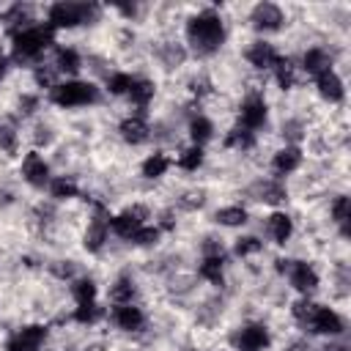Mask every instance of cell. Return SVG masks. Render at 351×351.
<instances>
[{"instance_id": "cell-4", "label": "cell", "mask_w": 351, "mask_h": 351, "mask_svg": "<svg viewBox=\"0 0 351 351\" xmlns=\"http://www.w3.org/2000/svg\"><path fill=\"white\" fill-rule=\"evenodd\" d=\"M47 99L60 107V110H80V107H90V104H99L101 99V90L96 82L90 80H58V85H52L47 90Z\"/></svg>"}, {"instance_id": "cell-17", "label": "cell", "mask_w": 351, "mask_h": 351, "mask_svg": "<svg viewBox=\"0 0 351 351\" xmlns=\"http://www.w3.org/2000/svg\"><path fill=\"white\" fill-rule=\"evenodd\" d=\"M263 228H266V239L271 244H277V247L291 244V239L296 233V222H293V217L285 208H271L266 222H263Z\"/></svg>"}, {"instance_id": "cell-19", "label": "cell", "mask_w": 351, "mask_h": 351, "mask_svg": "<svg viewBox=\"0 0 351 351\" xmlns=\"http://www.w3.org/2000/svg\"><path fill=\"white\" fill-rule=\"evenodd\" d=\"M296 66H299L302 74H307V77H318V74L335 69V55H332L329 47H324V44H313V47H307V49L302 52V58H299Z\"/></svg>"}, {"instance_id": "cell-39", "label": "cell", "mask_w": 351, "mask_h": 351, "mask_svg": "<svg viewBox=\"0 0 351 351\" xmlns=\"http://www.w3.org/2000/svg\"><path fill=\"white\" fill-rule=\"evenodd\" d=\"M280 132H282L285 145H302V140L307 137V123L302 118H285Z\"/></svg>"}, {"instance_id": "cell-20", "label": "cell", "mask_w": 351, "mask_h": 351, "mask_svg": "<svg viewBox=\"0 0 351 351\" xmlns=\"http://www.w3.org/2000/svg\"><path fill=\"white\" fill-rule=\"evenodd\" d=\"M315 93L326 101V104H343L346 101V80L337 74V69H329L318 77H313Z\"/></svg>"}, {"instance_id": "cell-31", "label": "cell", "mask_w": 351, "mask_h": 351, "mask_svg": "<svg viewBox=\"0 0 351 351\" xmlns=\"http://www.w3.org/2000/svg\"><path fill=\"white\" fill-rule=\"evenodd\" d=\"M186 55H189V52H186V47H184L181 41H162L159 49H156L159 63L167 66V69H178V66H184Z\"/></svg>"}, {"instance_id": "cell-9", "label": "cell", "mask_w": 351, "mask_h": 351, "mask_svg": "<svg viewBox=\"0 0 351 351\" xmlns=\"http://www.w3.org/2000/svg\"><path fill=\"white\" fill-rule=\"evenodd\" d=\"M285 8L277 3H258L250 11V27L263 38L269 33H280L285 27Z\"/></svg>"}, {"instance_id": "cell-38", "label": "cell", "mask_w": 351, "mask_h": 351, "mask_svg": "<svg viewBox=\"0 0 351 351\" xmlns=\"http://www.w3.org/2000/svg\"><path fill=\"white\" fill-rule=\"evenodd\" d=\"M132 82H134V74H129V71H110L104 77V90L110 96H126L132 90Z\"/></svg>"}, {"instance_id": "cell-23", "label": "cell", "mask_w": 351, "mask_h": 351, "mask_svg": "<svg viewBox=\"0 0 351 351\" xmlns=\"http://www.w3.org/2000/svg\"><path fill=\"white\" fill-rule=\"evenodd\" d=\"M82 66H85V60H82L80 49H74V47H58V49H55L52 69L58 71V77L66 74V80H74V77L80 74Z\"/></svg>"}, {"instance_id": "cell-43", "label": "cell", "mask_w": 351, "mask_h": 351, "mask_svg": "<svg viewBox=\"0 0 351 351\" xmlns=\"http://www.w3.org/2000/svg\"><path fill=\"white\" fill-rule=\"evenodd\" d=\"M52 140H55L52 129H49V126H44V123H38V126H36V134H33V143H36L38 148H41V145L47 148V145H52ZM38 148H36V151H38Z\"/></svg>"}, {"instance_id": "cell-7", "label": "cell", "mask_w": 351, "mask_h": 351, "mask_svg": "<svg viewBox=\"0 0 351 351\" xmlns=\"http://www.w3.org/2000/svg\"><path fill=\"white\" fill-rule=\"evenodd\" d=\"M239 126L241 129H247V132H252V134H258L266 123H269V101L263 99V93H258V90H252V93H247L244 99H241V104H239Z\"/></svg>"}, {"instance_id": "cell-34", "label": "cell", "mask_w": 351, "mask_h": 351, "mask_svg": "<svg viewBox=\"0 0 351 351\" xmlns=\"http://www.w3.org/2000/svg\"><path fill=\"white\" fill-rule=\"evenodd\" d=\"M329 222L340 230V236H348V195L340 192L329 200Z\"/></svg>"}, {"instance_id": "cell-5", "label": "cell", "mask_w": 351, "mask_h": 351, "mask_svg": "<svg viewBox=\"0 0 351 351\" xmlns=\"http://www.w3.org/2000/svg\"><path fill=\"white\" fill-rule=\"evenodd\" d=\"M101 8L93 3H52L47 8V25L58 30H71L80 25H93L99 19Z\"/></svg>"}, {"instance_id": "cell-45", "label": "cell", "mask_w": 351, "mask_h": 351, "mask_svg": "<svg viewBox=\"0 0 351 351\" xmlns=\"http://www.w3.org/2000/svg\"><path fill=\"white\" fill-rule=\"evenodd\" d=\"M288 351H302V348H288Z\"/></svg>"}, {"instance_id": "cell-8", "label": "cell", "mask_w": 351, "mask_h": 351, "mask_svg": "<svg viewBox=\"0 0 351 351\" xmlns=\"http://www.w3.org/2000/svg\"><path fill=\"white\" fill-rule=\"evenodd\" d=\"M282 277L288 280V285L299 296H313L318 291V285H321V274H318L315 263L302 261V258H291V263H288V269H285Z\"/></svg>"}, {"instance_id": "cell-29", "label": "cell", "mask_w": 351, "mask_h": 351, "mask_svg": "<svg viewBox=\"0 0 351 351\" xmlns=\"http://www.w3.org/2000/svg\"><path fill=\"white\" fill-rule=\"evenodd\" d=\"M69 293H71L74 304L96 302V296H99V285H96V280H93V277H85V274H80V277H74V280L69 282Z\"/></svg>"}, {"instance_id": "cell-27", "label": "cell", "mask_w": 351, "mask_h": 351, "mask_svg": "<svg viewBox=\"0 0 351 351\" xmlns=\"http://www.w3.org/2000/svg\"><path fill=\"white\" fill-rule=\"evenodd\" d=\"M250 222V211L241 203H228L214 211V225L219 228H244Z\"/></svg>"}, {"instance_id": "cell-44", "label": "cell", "mask_w": 351, "mask_h": 351, "mask_svg": "<svg viewBox=\"0 0 351 351\" xmlns=\"http://www.w3.org/2000/svg\"><path fill=\"white\" fill-rule=\"evenodd\" d=\"M8 69H11V58H5V55H0V82L5 80V74H8Z\"/></svg>"}, {"instance_id": "cell-13", "label": "cell", "mask_w": 351, "mask_h": 351, "mask_svg": "<svg viewBox=\"0 0 351 351\" xmlns=\"http://www.w3.org/2000/svg\"><path fill=\"white\" fill-rule=\"evenodd\" d=\"M110 321L118 332H126V335H137L148 326V315L145 310L137 304V302H126V304H112L110 310Z\"/></svg>"}, {"instance_id": "cell-36", "label": "cell", "mask_w": 351, "mask_h": 351, "mask_svg": "<svg viewBox=\"0 0 351 351\" xmlns=\"http://www.w3.org/2000/svg\"><path fill=\"white\" fill-rule=\"evenodd\" d=\"M19 140H22V134H19L16 121L14 118H0V151L14 156L19 151Z\"/></svg>"}, {"instance_id": "cell-10", "label": "cell", "mask_w": 351, "mask_h": 351, "mask_svg": "<svg viewBox=\"0 0 351 351\" xmlns=\"http://www.w3.org/2000/svg\"><path fill=\"white\" fill-rule=\"evenodd\" d=\"M110 241V214L104 206H96L93 214L88 217V225L82 230V247L93 255H99Z\"/></svg>"}, {"instance_id": "cell-16", "label": "cell", "mask_w": 351, "mask_h": 351, "mask_svg": "<svg viewBox=\"0 0 351 351\" xmlns=\"http://www.w3.org/2000/svg\"><path fill=\"white\" fill-rule=\"evenodd\" d=\"M302 165H304V151H302V145H280V148L271 154V162H269L271 176L280 178V181H285V178L293 176V173H299Z\"/></svg>"}, {"instance_id": "cell-15", "label": "cell", "mask_w": 351, "mask_h": 351, "mask_svg": "<svg viewBox=\"0 0 351 351\" xmlns=\"http://www.w3.org/2000/svg\"><path fill=\"white\" fill-rule=\"evenodd\" d=\"M244 60L255 69V71H274V66L282 60V52L266 41V38H255L244 47Z\"/></svg>"}, {"instance_id": "cell-25", "label": "cell", "mask_w": 351, "mask_h": 351, "mask_svg": "<svg viewBox=\"0 0 351 351\" xmlns=\"http://www.w3.org/2000/svg\"><path fill=\"white\" fill-rule=\"evenodd\" d=\"M154 96H156V82L148 80V77H134L132 90L126 93L129 104H132L134 112H140V115H145V107L154 101Z\"/></svg>"}, {"instance_id": "cell-30", "label": "cell", "mask_w": 351, "mask_h": 351, "mask_svg": "<svg viewBox=\"0 0 351 351\" xmlns=\"http://www.w3.org/2000/svg\"><path fill=\"white\" fill-rule=\"evenodd\" d=\"M107 315V310L99 302H85V304H74V310L69 313V321L80 324V326H93Z\"/></svg>"}, {"instance_id": "cell-22", "label": "cell", "mask_w": 351, "mask_h": 351, "mask_svg": "<svg viewBox=\"0 0 351 351\" xmlns=\"http://www.w3.org/2000/svg\"><path fill=\"white\" fill-rule=\"evenodd\" d=\"M228 261V252H219V255H200V263H197V277L206 280L208 285H222L225 282V263Z\"/></svg>"}, {"instance_id": "cell-1", "label": "cell", "mask_w": 351, "mask_h": 351, "mask_svg": "<svg viewBox=\"0 0 351 351\" xmlns=\"http://www.w3.org/2000/svg\"><path fill=\"white\" fill-rule=\"evenodd\" d=\"M291 318L310 337L329 340V337H343L346 335V318H343V313L337 307H332V304L315 302L313 296H299L291 304Z\"/></svg>"}, {"instance_id": "cell-21", "label": "cell", "mask_w": 351, "mask_h": 351, "mask_svg": "<svg viewBox=\"0 0 351 351\" xmlns=\"http://www.w3.org/2000/svg\"><path fill=\"white\" fill-rule=\"evenodd\" d=\"M151 123H148V118L145 115H140V112H129L121 123H118V137L126 143V145H143V143H148L151 140Z\"/></svg>"}, {"instance_id": "cell-3", "label": "cell", "mask_w": 351, "mask_h": 351, "mask_svg": "<svg viewBox=\"0 0 351 351\" xmlns=\"http://www.w3.org/2000/svg\"><path fill=\"white\" fill-rule=\"evenodd\" d=\"M55 44V30L47 22H36L11 36V60L38 66L41 55Z\"/></svg>"}, {"instance_id": "cell-26", "label": "cell", "mask_w": 351, "mask_h": 351, "mask_svg": "<svg viewBox=\"0 0 351 351\" xmlns=\"http://www.w3.org/2000/svg\"><path fill=\"white\" fill-rule=\"evenodd\" d=\"M173 167V156H167L165 151H154L140 162V176L145 181H159L167 176V170Z\"/></svg>"}, {"instance_id": "cell-14", "label": "cell", "mask_w": 351, "mask_h": 351, "mask_svg": "<svg viewBox=\"0 0 351 351\" xmlns=\"http://www.w3.org/2000/svg\"><path fill=\"white\" fill-rule=\"evenodd\" d=\"M47 337H49V329L44 324H27V326H19L3 343V351H41Z\"/></svg>"}, {"instance_id": "cell-6", "label": "cell", "mask_w": 351, "mask_h": 351, "mask_svg": "<svg viewBox=\"0 0 351 351\" xmlns=\"http://www.w3.org/2000/svg\"><path fill=\"white\" fill-rule=\"evenodd\" d=\"M271 346V329L263 321H247L230 332L233 351H266Z\"/></svg>"}, {"instance_id": "cell-2", "label": "cell", "mask_w": 351, "mask_h": 351, "mask_svg": "<svg viewBox=\"0 0 351 351\" xmlns=\"http://www.w3.org/2000/svg\"><path fill=\"white\" fill-rule=\"evenodd\" d=\"M184 38H186V52L197 55V58H211L222 49L225 38H228V27L219 11L214 8H200L197 14H192L184 22Z\"/></svg>"}, {"instance_id": "cell-18", "label": "cell", "mask_w": 351, "mask_h": 351, "mask_svg": "<svg viewBox=\"0 0 351 351\" xmlns=\"http://www.w3.org/2000/svg\"><path fill=\"white\" fill-rule=\"evenodd\" d=\"M250 197L258 200V203H266L271 208H280L288 200V186H285V181H280L274 176H266V178H258L250 186Z\"/></svg>"}, {"instance_id": "cell-32", "label": "cell", "mask_w": 351, "mask_h": 351, "mask_svg": "<svg viewBox=\"0 0 351 351\" xmlns=\"http://www.w3.org/2000/svg\"><path fill=\"white\" fill-rule=\"evenodd\" d=\"M173 165L184 173H197L203 165H206V151L200 145H186L178 151V156L173 159Z\"/></svg>"}, {"instance_id": "cell-28", "label": "cell", "mask_w": 351, "mask_h": 351, "mask_svg": "<svg viewBox=\"0 0 351 351\" xmlns=\"http://www.w3.org/2000/svg\"><path fill=\"white\" fill-rule=\"evenodd\" d=\"M107 296H110L112 304L134 302V296H137V282H134V277H132V274H121V277H115L112 285H110V291H107Z\"/></svg>"}, {"instance_id": "cell-24", "label": "cell", "mask_w": 351, "mask_h": 351, "mask_svg": "<svg viewBox=\"0 0 351 351\" xmlns=\"http://www.w3.org/2000/svg\"><path fill=\"white\" fill-rule=\"evenodd\" d=\"M214 132H217V126H214V121L208 118V115H203V112H192L189 115V121H186V134H189V145H206V143H211L214 140Z\"/></svg>"}, {"instance_id": "cell-33", "label": "cell", "mask_w": 351, "mask_h": 351, "mask_svg": "<svg viewBox=\"0 0 351 351\" xmlns=\"http://www.w3.org/2000/svg\"><path fill=\"white\" fill-rule=\"evenodd\" d=\"M47 192H49V197H52L55 203H60V200H74V197L80 195V184H77L71 176H52Z\"/></svg>"}, {"instance_id": "cell-40", "label": "cell", "mask_w": 351, "mask_h": 351, "mask_svg": "<svg viewBox=\"0 0 351 351\" xmlns=\"http://www.w3.org/2000/svg\"><path fill=\"white\" fill-rule=\"evenodd\" d=\"M159 239H162V230H159L156 225H143V228L129 239V244H134V247H156Z\"/></svg>"}, {"instance_id": "cell-41", "label": "cell", "mask_w": 351, "mask_h": 351, "mask_svg": "<svg viewBox=\"0 0 351 351\" xmlns=\"http://www.w3.org/2000/svg\"><path fill=\"white\" fill-rule=\"evenodd\" d=\"M176 206H178L181 211H197V208L206 206V192H203V189H189V192H184V195L176 200Z\"/></svg>"}, {"instance_id": "cell-11", "label": "cell", "mask_w": 351, "mask_h": 351, "mask_svg": "<svg viewBox=\"0 0 351 351\" xmlns=\"http://www.w3.org/2000/svg\"><path fill=\"white\" fill-rule=\"evenodd\" d=\"M19 176H22V181H25L27 186H33V189H47L49 181H52V167H49V162L44 159V154L33 148V151H27V154L22 156V162H19Z\"/></svg>"}, {"instance_id": "cell-42", "label": "cell", "mask_w": 351, "mask_h": 351, "mask_svg": "<svg viewBox=\"0 0 351 351\" xmlns=\"http://www.w3.org/2000/svg\"><path fill=\"white\" fill-rule=\"evenodd\" d=\"M16 107H19L16 112H19L22 118H27V115H33V112L41 107V99H38L36 93H22L19 101H16Z\"/></svg>"}, {"instance_id": "cell-12", "label": "cell", "mask_w": 351, "mask_h": 351, "mask_svg": "<svg viewBox=\"0 0 351 351\" xmlns=\"http://www.w3.org/2000/svg\"><path fill=\"white\" fill-rule=\"evenodd\" d=\"M143 225H148V208L145 206H126L115 217H110V233L115 239L129 241Z\"/></svg>"}, {"instance_id": "cell-35", "label": "cell", "mask_w": 351, "mask_h": 351, "mask_svg": "<svg viewBox=\"0 0 351 351\" xmlns=\"http://www.w3.org/2000/svg\"><path fill=\"white\" fill-rule=\"evenodd\" d=\"M255 143H258V134H252V132L241 129L239 123H236L233 129H228V132H225V148H233V151H239V154L252 151V148H255Z\"/></svg>"}, {"instance_id": "cell-37", "label": "cell", "mask_w": 351, "mask_h": 351, "mask_svg": "<svg viewBox=\"0 0 351 351\" xmlns=\"http://www.w3.org/2000/svg\"><path fill=\"white\" fill-rule=\"evenodd\" d=\"M261 252H263V239L255 236V233L239 236V239L233 241V255L241 258V261H250V258H255V255H261Z\"/></svg>"}]
</instances>
